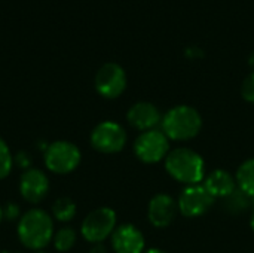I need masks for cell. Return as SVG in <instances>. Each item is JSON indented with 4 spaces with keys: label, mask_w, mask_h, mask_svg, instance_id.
I'll list each match as a JSON object with an SVG mask.
<instances>
[{
    "label": "cell",
    "mask_w": 254,
    "mask_h": 253,
    "mask_svg": "<svg viewBox=\"0 0 254 253\" xmlns=\"http://www.w3.org/2000/svg\"><path fill=\"white\" fill-rule=\"evenodd\" d=\"M89 253H107V251H106V248L103 246V243H97V245H94V248L91 249V252Z\"/></svg>",
    "instance_id": "cb8c5ba5"
},
{
    "label": "cell",
    "mask_w": 254,
    "mask_h": 253,
    "mask_svg": "<svg viewBox=\"0 0 254 253\" xmlns=\"http://www.w3.org/2000/svg\"><path fill=\"white\" fill-rule=\"evenodd\" d=\"M91 146L101 154H118L127 145V131L115 121L100 122L91 133Z\"/></svg>",
    "instance_id": "52a82bcc"
},
{
    "label": "cell",
    "mask_w": 254,
    "mask_h": 253,
    "mask_svg": "<svg viewBox=\"0 0 254 253\" xmlns=\"http://www.w3.org/2000/svg\"><path fill=\"white\" fill-rule=\"evenodd\" d=\"M21 218V209L16 203H7L3 209V219L15 221Z\"/></svg>",
    "instance_id": "44dd1931"
},
{
    "label": "cell",
    "mask_w": 254,
    "mask_h": 253,
    "mask_svg": "<svg viewBox=\"0 0 254 253\" xmlns=\"http://www.w3.org/2000/svg\"><path fill=\"white\" fill-rule=\"evenodd\" d=\"M37 253H46V252H42V251H39V252H37Z\"/></svg>",
    "instance_id": "f1b7e54d"
},
{
    "label": "cell",
    "mask_w": 254,
    "mask_h": 253,
    "mask_svg": "<svg viewBox=\"0 0 254 253\" xmlns=\"http://www.w3.org/2000/svg\"><path fill=\"white\" fill-rule=\"evenodd\" d=\"M127 119L129 125L141 133L155 130L162 122V113L159 109L149 101H138L132 104L127 113Z\"/></svg>",
    "instance_id": "4fadbf2b"
},
{
    "label": "cell",
    "mask_w": 254,
    "mask_h": 253,
    "mask_svg": "<svg viewBox=\"0 0 254 253\" xmlns=\"http://www.w3.org/2000/svg\"><path fill=\"white\" fill-rule=\"evenodd\" d=\"M165 170L177 182L186 186L199 185L205 177V161L204 158L189 148L171 149L167 155Z\"/></svg>",
    "instance_id": "7a4b0ae2"
},
{
    "label": "cell",
    "mask_w": 254,
    "mask_h": 253,
    "mask_svg": "<svg viewBox=\"0 0 254 253\" xmlns=\"http://www.w3.org/2000/svg\"><path fill=\"white\" fill-rule=\"evenodd\" d=\"M116 230V213L110 207H100L88 213L82 222V237L92 243H103Z\"/></svg>",
    "instance_id": "8992f818"
},
{
    "label": "cell",
    "mask_w": 254,
    "mask_h": 253,
    "mask_svg": "<svg viewBox=\"0 0 254 253\" xmlns=\"http://www.w3.org/2000/svg\"><path fill=\"white\" fill-rule=\"evenodd\" d=\"M13 166V157L10 154V149L7 143L0 137V180L6 179L10 174Z\"/></svg>",
    "instance_id": "d6986e66"
},
{
    "label": "cell",
    "mask_w": 254,
    "mask_h": 253,
    "mask_svg": "<svg viewBox=\"0 0 254 253\" xmlns=\"http://www.w3.org/2000/svg\"><path fill=\"white\" fill-rule=\"evenodd\" d=\"M49 192V179L45 171L39 169H28L21 174L19 194L30 204L42 203Z\"/></svg>",
    "instance_id": "30bf717a"
},
{
    "label": "cell",
    "mask_w": 254,
    "mask_h": 253,
    "mask_svg": "<svg viewBox=\"0 0 254 253\" xmlns=\"http://www.w3.org/2000/svg\"><path fill=\"white\" fill-rule=\"evenodd\" d=\"M146 253H167V252H164V251H161V249H155V248H153V249H149Z\"/></svg>",
    "instance_id": "4316f807"
},
{
    "label": "cell",
    "mask_w": 254,
    "mask_h": 253,
    "mask_svg": "<svg viewBox=\"0 0 254 253\" xmlns=\"http://www.w3.org/2000/svg\"><path fill=\"white\" fill-rule=\"evenodd\" d=\"M177 213H179L177 201L168 194H156L149 201L147 218L155 228L170 227L174 222Z\"/></svg>",
    "instance_id": "8fae6325"
},
{
    "label": "cell",
    "mask_w": 254,
    "mask_h": 253,
    "mask_svg": "<svg viewBox=\"0 0 254 253\" xmlns=\"http://www.w3.org/2000/svg\"><path fill=\"white\" fill-rule=\"evenodd\" d=\"M43 160L49 171L55 174H68L79 167L82 161V152L74 143L58 140L46 146Z\"/></svg>",
    "instance_id": "277c9868"
},
{
    "label": "cell",
    "mask_w": 254,
    "mask_h": 253,
    "mask_svg": "<svg viewBox=\"0 0 254 253\" xmlns=\"http://www.w3.org/2000/svg\"><path fill=\"white\" fill-rule=\"evenodd\" d=\"M214 201L216 200L211 197V194L204 188V185L199 183V185L186 186L177 200V206H179V212L183 216L199 218L214 206Z\"/></svg>",
    "instance_id": "9c48e42d"
},
{
    "label": "cell",
    "mask_w": 254,
    "mask_h": 253,
    "mask_svg": "<svg viewBox=\"0 0 254 253\" xmlns=\"http://www.w3.org/2000/svg\"><path fill=\"white\" fill-rule=\"evenodd\" d=\"M3 221V209L0 207V222Z\"/></svg>",
    "instance_id": "83f0119b"
},
{
    "label": "cell",
    "mask_w": 254,
    "mask_h": 253,
    "mask_svg": "<svg viewBox=\"0 0 254 253\" xmlns=\"http://www.w3.org/2000/svg\"><path fill=\"white\" fill-rule=\"evenodd\" d=\"M235 180H237V186L246 192L247 195H250L252 198L254 197V158L246 160L237 170L235 174Z\"/></svg>",
    "instance_id": "2e32d148"
},
{
    "label": "cell",
    "mask_w": 254,
    "mask_h": 253,
    "mask_svg": "<svg viewBox=\"0 0 254 253\" xmlns=\"http://www.w3.org/2000/svg\"><path fill=\"white\" fill-rule=\"evenodd\" d=\"M241 95L246 101L254 103V72L250 73L241 85Z\"/></svg>",
    "instance_id": "ffe728a7"
},
{
    "label": "cell",
    "mask_w": 254,
    "mask_h": 253,
    "mask_svg": "<svg viewBox=\"0 0 254 253\" xmlns=\"http://www.w3.org/2000/svg\"><path fill=\"white\" fill-rule=\"evenodd\" d=\"M222 209L232 216H240L252 209V197L237 188L234 192L222 198Z\"/></svg>",
    "instance_id": "9a60e30c"
},
{
    "label": "cell",
    "mask_w": 254,
    "mask_h": 253,
    "mask_svg": "<svg viewBox=\"0 0 254 253\" xmlns=\"http://www.w3.org/2000/svg\"><path fill=\"white\" fill-rule=\"evenodd\" d=\"M170 151V139L158 128L140 133L134 142V154L144 164H156L165 160Z\"/></svg>",
    "instance_id": "5b68a950"
},
{
    "label": "cell",
    "mask_w": 254,
    "mask_h": 253,
    "mask_svg": "<svg viewBox=\"0 0 254 253\" xmlns=\"http://www.w3.org/2000/svg\"><path fill=\"white\" fill-rule=\"evenodd\" d=\"M16 164L21 169H24V171L28 170V169H31V158H30V155L27 152H19L16 155Z\"/></svg>",
    "instance_id": "7402d4cb"
},
{
    "label": "cell",
    "mask_w": 254,
    "mask_h": 253,
    "mask_svg": "<svg viewBox=\"0 0 254 253\" xmlns=\"http://www.w3.org/2000/svg\"><path fill=\"white\" fill-rule=\"evenodd\" d=\"M186 57H188V58H192V60L201 58V57H204V51L199 49L198 46H190V48L186 49Z\"/></svg>",
    "instance_id": "603a6c76"
},
{
    "label": "cell",
    "mask_w": 254,
    "mask_h": 253,
    "mask_svg": "<svg viewBox=\"0 0 254 253\" xmlns=\"http://www.w3.org/2000/svg\"><path fill=\"white\" fill-rule=\"evenodd\" d=\"M202 185L211 194V197L214 200H217V198L222 200L238 188L235 176H232L229 171H226L223 169H216V170L210 171L204 177Z\"/></svg>",
    "instance_id": "5bb4252c"
},
{
    "label": "cell",
    "mask_w": 254,
    "mask_h": 253,
    "mask_svg": "<svg viewBox=\"0 0 254 253\" xmlns=\"http://www.w3.org/2000/svg\"><path fill=\"white\" fill-rule=\"evenodd\" d=\"M97 92L109 100L118 98L127 88V73L116 63L103 64L94 79Z\"/></svg>",
    "instance_id": "ba28073f"
},
{
    "label": "cell",
    "mask_w": 254,
    "mask_h": 253,
    "mask_svg": "<svg viewBox=\"0 0 254 253\" xmlns=\"http://www.w3.org/2000/svg\"><path fill=\"white\" fill-rule=\"evenodd\" d=\"M18 239L30 251L45 249L54 239V221L42 209L25 212L18 222Z\"/></svg>",
    "instance_id": "6da1fadb"
},
{
    "label": "cell",
    "mask_w": 254,
    "mask_h": 253,
    "mask_svg": "<svg viewBox=\"0 0 254 253\" xmlns=\"http://www.w3.org/2000/svg\"><path fill=\"white\" fill-rule=\"evenodd\" d=\"M76 240H77V236H76V231L70 227H64L61 230H58L55 234H54V248L61 253L68 252L74 245H76Z\"/></svg>",
    "instance_id": "ac0fdd59"
},
{
    "label": "cell",
    "mask_w": 254,
    "mask_h": 253,
    "mask_svg": "<svg viewBox=\"0 0 254 253\" xmlns=\"http://www.w3.org/2000/svg\"><path fill=\"white\" fill-rule=\"evenodd\" d=\"M252 209H253V212H252V216H250V227L254 231V197L252 198Z\"/></svg>",
    "instance_id": "d4e9b609"
},
{
    "label": "cell",
    "mask_w": 254,
    "mask_h": 253,
    "mask_svg": "<svg viewBox=\"0 0 254 253\" xmlns=\"http://www.w3.org/2000/svg\"><path fill=\"white\" fill-rule=\"evenodd\" d=\"M249 64H250V66L254 69V52H252V54H250V57H249Z\"/></svg>",
    "instance_id": "484cf974"
},
{
    "label": "cell",
    "mask_w": 254,
    "mask_h": 253,
    "mask_svg": "<svg viewBox=\"0 0 254 253\" xmlns=\"http://www.w3.org/2000/svg\"><path fill=\"white\" fill-rule=\"evenodd\" d=\"M202 128L201 113L188 104H180L171 107L165 115H162L161 130L170 140L188 142L195 139Z\"/></svg>",
    "instance_id": "3957f363"
},
{
    "label": "cell",
    "mask_w": 254,
    "mask_h": 253,
    "mask_svg": "<svg viewBox=\"0 0 254 253\" xmlns=\"http://www.w3.org/2000/svg\"><path fill=\"white\" fill-rule=\"evenodd\" d=\"M144 246V236L135 225H119L112 234V248L116 253H143Z\"/></svg>",
    "instance_id": "7c38bea8"
},
{
    "label": "cell",
    "mask_w": 254,
    "mask_h": 253,
    "mask_svg": "<svg viewBox=\"0 0 254 253\" xmlns=\"http://www.w3.org/2000/svg\"><path fill=\"white\" fill-rule=\"evenodd\" d=\"M76 212H77V207L74 201L67 197L58 198L52 206V215L60 222H70L76 216Z\"/></svg>",
    "instance_id": "e0dca14e"
}]
</instances>
